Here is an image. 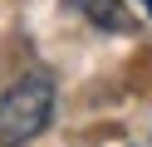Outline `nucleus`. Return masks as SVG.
<instances>
[{
	"label": "nucleus",
	"mask_w": 152,
	"mask_h": 147,
	"mask_svg": "<svg viewBox=\"0 0 152 147\" xmlns=\"http://www.w3.org/2000/svg\"><path fill=\"white\" fill-rule=\"evenodd\" d=\"M74 5H83V15H88L98 29H113V34L132 29V15H128L123 0H74Z\"/></svg>",
	"instance_id": "2"
},
{
	"label": "nucleus",
	"mask_w": 152,
	"mask_h": 147,
	"mask_svg": "<svg viewBox=\"0 0 152 147\" xmlns=\"http://www.w3.org/2000/svg\"><path fill=\"white\" fill-rule=\"evenodd\" d=\"M142 5H147V15H152V0H142Z\"/></svg>",
	"instance_id": "3"
},
{
	"label": "nucleus",
	"mask_w": 152,
	"mask_h": 147,
	"mask_svg": "<svg viewBox=\"0 0 152 147\" xmlns=\"http://www.w3.org/2000/svg\"><path fill=\"white\" fill-rule=\"evenodd\" d=\"M54 118V78L25 74L0 93V147H25L49 127Z\"/></svg>",
	"instance_id": "1"
}]
</instances>
